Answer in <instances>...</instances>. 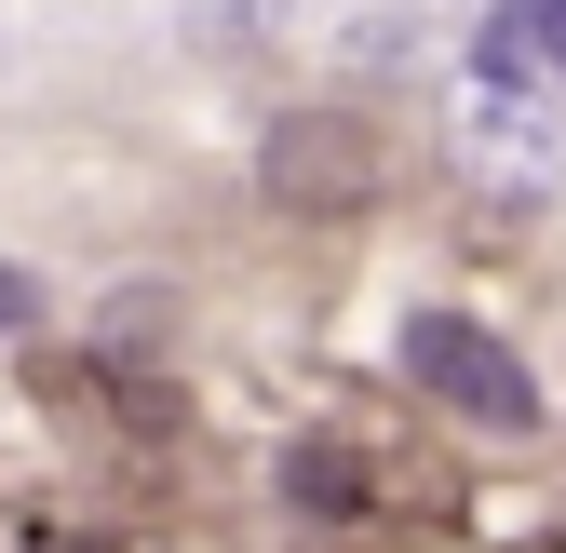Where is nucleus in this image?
<instances>
[{
	"instance_id": "obj_2",
	"label": "nucleus",
	"mask_w": 566,
	"mask_h": 553,
	"mask_svg": "<svg viewBox=\"0 0 566 553\" xmlns=\"http://www.w3.org/2000/svg\"><path fill=\"white\" fill-rule=\"evenodd\" d=\"M405 378L446 405V419H485V432H539V378L485 337L472 311H405Z\"/></svg>"
},
{
	"instance_id": "obj_3",
	"label": "nucleus",
	"mask_w": 566,
	"mask_h": 553,
	"mask_svg": "<svg viewBox=\"0 0 566 553\" xmlns=\"http://www.w3.org/2000/svg\"><path fill=\"white\" fill-rule=\"evenodd\" d=\"M256 176H270V202H297V217H350V202H378V135H365V108H283Z\"/></svg>"
},
{
	"instance_id": "obj_6",
	"label": "nucleus",
	"mask_w": 566,
	"mask_h": 553,
	"mask_svg": "<svg viewBox=\"0 0 566 553\" xmlns=\"http://www.w3.org/2000/svg\"><path fill=\"white\" fill-rule=\"evenodd\" d=\"M28 324H41V284H28L14 257H0V337H28Z\"/></svg>"
},
{
	"instance_id": "obj_5",
	"label": "nucleus",
	"mask_w": 566,
	"mask_h": 553,
	"mask_svg": "<svg viewBox=\"0 0 566 553\" xmlns=\"http://www.w3.org/2000/svg\"><path fill=\"white\" fill-rule=\"evenodd\" d=\"M283 500H297V513H365V472H350L337 446H297V459H283Z\"/></svg>"
},
{
	"instance_id": "obj_4",
	"label": "nucleus",
	"mask_w": 566,
	"mask_h": 553,
	"mask_svg": "<svg viewBox=\"0 0 566 553\" xmlns=\"http://www.w3.org/2000/svg\"><path fill=\"white\" fill-rule=\"evenodd\" d=\"M472 82H513V95L566 108V0H500V14L472 28Z\"/></svg>"
},
{
	"instance_id": "obj_1",
	"label": "nucleus",
	"mask_w": 566,
	"mask_h": 553,
	"mask_svg": "<svg viewBox=\"0 0 566 553\" xmlns=\"http://www.w3.org/2000/svg\"><path fill=\"white\" fill-rule=\"evenodd\" d=\"M446 149L472 176V202H500V217H526V202L566 189V135H553V95H513V82H472L459 122H446Z\"/></svg>"
}]
</instances>
